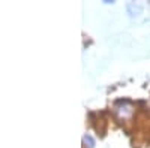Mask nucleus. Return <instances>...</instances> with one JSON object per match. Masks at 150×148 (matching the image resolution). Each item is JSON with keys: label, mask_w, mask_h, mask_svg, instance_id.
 <instances>
[{"label": "nucleus", "mask_w": 150, "mask_h": 148, "mask_svg": "<svg viewBox=\"0 0 150 148\" xmlns=\"http://www.w3.org/2000/svg\"><path fill=\"white\" fill-rule=\"evenodd\" d=\"M132 105L129 103V102H120L117 106H116V112H117V115L119 117H122V118H128V117H131L132 115Z\"/></svg>", "instance_id": "nucleus-1"}, {"label": "nucleus", "mask_w": 150, "mask_h": 148, "mask_svg": "<svg viewBox=\"0 0 150 148\" xmlns=\"http://www.w3.org/2000/svg\"><path fill=\"white\" fill-rule=\"evenodd\" d=\"M126 9H128V14H129V17H131V18H137V17H140V15H141V12H143L141 5L134 3V2H132V3H128Z\"/></svg>", "instance_id": "nucleus-2"}, {"label": "nucleus", "mask_w": 150, "mask_h": 148, "mask_svg": "<svg viewBox=\"0 0 150 148\" xmlns=\"http://www.w3.org/2000/svg\"><path fill=\"white\" fill-rule=\"evenodd\" d=\"M83 142H84L86 147H89V148L95 147V141H93V138L90 136V135H84V136H83Z\"/></svg>", "instance_id": "nucleus-3"}]
</instances>
